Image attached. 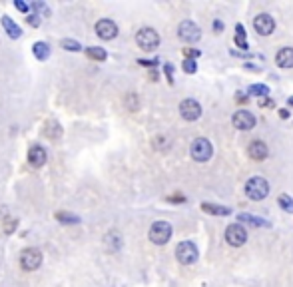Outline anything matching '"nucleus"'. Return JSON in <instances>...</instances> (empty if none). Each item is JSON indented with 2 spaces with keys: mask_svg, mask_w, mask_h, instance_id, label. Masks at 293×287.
<instances>
[{
  "mask_svg": "<svg viewBox=\"0 0 293 287\" xmlns=\"http://www.w3.org/2000/svg\"><path fill=\"white\" fill-rule=\"evenodd\" d=\"M245 194H247V198L253 200V202L265 200V198L269 196V183H267V179H263V177H259V175L249 177L247 183H245Z\"/></svg>",
  "mask_w": 293,
  "mask_h": 287,
  "instance_id": "nucleus-1",
  "label": "nucleus"
},
{
  "mask_svg": "<svg viewBox=\"0 0 293 287\" xmlns=\"http://www.w3.org/2000/svg\"><path fill=\"white\" fill-rule=\"evenodd\" d=\"M136 42L142 50L146 52H154L158 46H160V34L154 30V28H142L138 30L136 34Z\"/></svg>",
  "mask_w": 293,
  "mask_h": 287,
  "instance_id": "nucleus-2",
  "label": "nucleus"
},
{
  "mask_svg": "<svg viewBox=\"0 0 293 287\" xmlns=\"http://www.w3.org/2000/svg\"><path fill=\"white\" fill-rule=\"evenodd\" d=\"M189 154H191V158H193L196 162H208V160L212 158V154H214V148H212L210 140H206V138H196V140L191 142Z\"/></svg>",
  "mask_w": 293,
  "mask_h": 287,
  "instance_id": "nucleus-3",
  "label": "nucleus"
},
{
  "mask_svg": "<svg viewBox=\"0 0 293 287\" xmlns=\"http://www.w3.org/2000/svg\"><path fill=\"white\" fill-rule=\"evenodd\" d=\"M198 247L193 241H181L176 247V257L181 265H191L198 261Z\"/></svg>",
  "mask_w": 293,
  "mask_h": 287,
  "instance_id": "nucleus-4",
  "label": "nucleus"
},
{
  "mask_svg": "<svg viewBox=\"0 0 293 287\" xmlns=\"http://www.w3.org/2000/svg\"><path fill=\"white\" fill-rule=\"evenodd\" d=\"M150 241L156 243V245H164L170 241L172 237V226L168 222H154L152 228H150Z\"/></svg>",
  "mask_w": 293,
  "mask_h": 287,
  "instance_id": "nucleus-5",
  "label": "nucleus"
},
{
  "mask_svg": "<svg viewBox=\"0 0 293 287\" xmlns=\"http://www.w3.org/2000/svg\"><path fill=\"white\" fill-rule=\"evenodd\" d=\"M40 263H42V251L40 249H36V247L22 249V253H20V265H22L24 271H34V269L40 267Z\"/></svg>",
  "mask_w": 293,
  "mask_h": 287,
  "instance_id": "nucleus-6",
  "label": "nucleus"
},
{
  "mask_svg": "<svg viewBox=\"0 0 293 287\" xmlns=\"http://www.w3.org/2000/svg\"><path fill=\"white\" fill-rule=\"evenodd\" d=\"M177 36H179V40L191 44V42H198V40L202 38V30H200V26H198L196 22L183 20V22H179V26H177Z\"/></svg>",
  "mask_w": 293,
  "mask_h": 287,
  "instance_id": "nucleus-7",
  "label": "nucleus"
},
{
  "mask_svg": "<svg viewBox=\"0 0 293 287\" xmlns=\"http://www.w3.org/2000/svg\"><path fill=\"white\" fill-rule=\"evenodd\" d=\"M94 28H96V34H98L102 40H112V38H116L118 36L116 22L110 20V18H102V20H98Z\"/></svg>",
  "mask_w": 293,
  "mask_h": 287,
  "instance_id": "nucleus-8",
  "label": "nucleus"
},
{
  "mask_svg": "<svg viewBox=\"0 0 293 287\" xmlns=\"http://www.w3.org/2000/svg\"><path fill=\"white\" fill-rule=\"evenodd\" d=\"M179 114H181L183 120L193 122V120H198V118L202 116V106H200V102H198V100L187 98V100H183V102L179 104Z\"/></svg>",
  "mask_w": 293,
  "mask_h": 287,
  "instance_id": "nucleus-9",
  "label": "nucleus"
},
{
  "mask_svg": "<svg viewBox=\"0 0 293 287\" xmlns=\"http://www.w3.org/2000/svg\"><path fill=\"white\" fill-rule=\"evenodd\" d=\"M253 28H255V32L261 34V36H269V34L273 32V28H275V20H273L269 14H257V16L253 18Z\"/></svg>",
  "mask_w": 293,
  "mask_h": 287,
  "instance_id": "nucleus-10",
  "label": "nucleus"
},
{
  "mask_svg": "<svg viewBox=\"0 0 293 287\" xmlns=\"http://www.w3.org/2000/svg\"><path fill=\"white\" fill-rule=\"evenodd\" d=\"M226 239H228V243H230V245L239 247V245H243V243H245L247 233H245V230H243L239 224H232V226H228V230H226Z\"/></svg>",
  "mask_w": 293,
  "mask_h": 287,
  "instance_id": "nucleus-11",
  "label": "nucleus"
},
{
  "mask_svg": "<svg viewBox=\"0 0 293 287\" xmlns=\"http://www.w3.org/2000/svg\"><path fill=\"white\" fill-rule=\"evenodd\" d=\"M234 126L237 130H251L255 126V116L247 110H237L234 114Z\"/></svg>",
  "mask_w": 293,
  "mask_h": 287,
  "instance_id": "nucleus-12",
  "label": "nucleus"
},
{
  "mask_svg": "<svg viewBox=\"0 0 293 287\" xmlns=\"http://www.w3.org/2000/svg\"><path fill=\"white\" fill-rule=\"evenodd\" d=\"M247 154H249V158H251V160H255V162H263V160L267 158V154H269V148H267V144H265V142L255 140V142H251V144H249Z\"/></svg>",
  "mask_w": 293,
  "mask_h": 287,
  "instance_id": "nucleus-13",
  "label": "nucleus"
},
{
  "mask_svg": "<svg viewBox=\"0 0 293 287\" xmlns=\"http://www.w3.org/2000/svg\"><path fill=\"white\" fill-rule=\"evenodd\" d=\"M48 156H46V150L42 146H32L28 150V164L34 166V168H42L46 164Z\"/></svg>",
  "mask_w": 293,
  "mask_h": 287,
  "instance_id": "nucleus-14",
  "label": "nucleus"
},
{
  "mask_svg": "<svg viewBox=\"0 0 293 287\" xmlns=\"http://www.w3.org/2000/svg\"><path fill=\"white\" fill-rule=\"evenodd\" d=\"M275 64L279 68H293V48H281L275 56Z\"/></svg>",
  "mask_w": 293,
  "mask_h": 287,
  "instance_id": "nucleus-15",
  "label": "nucleus"
},
{
  "mask_svg": "<svg viewBox=\"0 0 293 287\" xmlns=\"http://www.w3.org/2000/svg\"><path fill=\"white\" fill-rule=\"evenodd\" d=\"M2 26H4V30L8 32V36L10 38H20V34H22V30H20V26L16 24V22H12V18H8V16H2Z\"/></svg>",
  "mask_w": 293,
  "mask_h": 287,
  "instance_id": "nucleus-16",
  "label": "nucleus"
},
{
  "mask_svg": "<svg viewBox=\"0 0 293 287\" xmlns=\"http://www.w3.org/2000/svg\"><path fill=\"white\" fill-rule=\"evenodd\" d=\"M202 210H204L206 214H212V216H230V214H232L230 208L214 206V204H202Z\"/></svg>",
  "mask_w": 293,
  "mask_h": 287,
  "instance_id": "nucleus-17",
  "label": "nucleus"
},
{
  "mask_svg": "<svg viewBox=\"0 0 293 287\" xmlns=\"http://www.w3.org/2000/svg\"><path fill=\"white\" fill-rule=\"evenodd\" d=\"M32 52H34V56L38 58V60H46V58L50 56V46L46 42H36L32 46Z\"/></svg>",
  "mask_w": 293,
  "mask_h": 287,
  "instance_id": "nucleus-18",
  "label": "nucleus"
},
{
  "mask_svg": "<svg viewBox=\"0 0 293 287\" xmlns=\"http://www.w3.org/2000/svg\"><path fill=\"white\" fill-rule=\"evenodd\" d=\"M44 134L50 138V140H56V138H60L62 136V128H60L58 122H46V130H44Z\"/></svg>",
  "mask_w": 293,
  "mask_h": 287,
  "instance_id": "nucleus-19",
  "label": "nucleus"
},
{
  "mask_svg": "<svg viewBox=\"0 0 293 287\" xmlns=\"http://www.w3.org/2000/svg\"><path fill=\"white\" fill-rule=\"evenodd\" d=\"M86 54L92 58V60H98V62H104V60L108 58L106 50L100 48V46H88V48H86Z\"/></svg>",
  "mask_w": 293,
  "mask_h": 287,
  "instance_id": "nucleus-20",
  "label": "nucleus"
},
{
  "mask_svg": "<svg viewBox=\"0 0 293 287\" xmlns=\"http://www.w3.org/2000/svg\"><path fill=\"white\" fill-rule=\"evenodd\" d=\"M239 222H247L249 226H255V228H267V226H269L265 220H259V218L249 216V214H241V216H239Z\"/></svg>",
  "mask_w": 293,
  "mask_h": 287,
  "instance_id": "nucleus-21",
  "label": "nucleus"
},
{
  "mask_svg": "<svg viewBox=\"0 0 293 287\" xmlns=\"http://www.w3.org/2000/svg\"><path fill=\"white\" fill-rule=\"evenodd\" d=\"M56 220L62 224H80V218L74 216V214H68V212H58L56 214Z\"/></svg>",
  "mask_w": 293,
  "mask_h": 287,
  "instance_id": "nucleus-22",
  "label": "nucleus"
},
{
  "mask_svg": "<svg viewBox=\"0 0 293 287\" xmlns=\"http://www.w3.org/2000/svg\"><path fill=\"white\" fill-rule=\"evenodd\" d=\"M235 30H237V34H235V44H237L241 50H247V42H245V32H243V26H241V24H237V26H235Z\"/></svg>",
  "mask_w": 293,
  "mask_h": 287,
  "instance_id": "nucleus-23",
  "label": "nucleus"
},
{
  "mask_svg": "<svg viewBox=\"0 0 293 287\" xmlns=\"http://www.w3.org/2000/svg\"><path fill=\"white\" fill-rule=\"evenodd\" d=\"M277 202H279V206H281L287 214H293V200L287 196V194H281V196L277 198Z\"/></svg>",
  "mask_w": 293,
  "mask_h": 287,
  "instance_id": "nucleus-24",
  "label": "nucleus"
},
{
  "mask_svg": "<svg viewBox=\"0 0 293 287\" xmlns=\"http://www.w3.org/2000/svg\"><path fill=\"white\" fill-rule=\"evenodd\" d=\"M60 44H62L64 50H70V52H80V50H82V46H80L76 40H70V38H64Z\"/></svg>",
  "mask_w": 293,
  "mask_h": 287,
  "instance_id": "nucleus-25",
  "label": "nucleus"
},
{
  "mask_svg": "<svg viewBox=\"0 0 293 287\" xmlns=\"http://www.w3.org/2000/svg\"><path fill=\"white\" fill-rule=\"evenodd\" d=\"M249 94L251 96H267L269 94V88L263 86V84H253V86H249Z\"/></svg>",
  "mask_w": 293,
  "mask_h": 287,
  "instance_id": "nucleus-26",
  "label": "nucleus"
},
{
  "mask_svg": "<svg viewBox=\"0 0 293 287\" xmlns=\"http://www.w3.org/2000/svg\"><path fill=\"white\" fill-rule=\"evenodd\" d=\"M126 106H128L130 112H138V108H140V100H138V96H136V94H128V98H126Z\"/></svg>",
  "mask_w": 293,
  "mask_h": 287,
  "instance_id": "nucleus-27",
  "label": "nucleus"
},
{
  "mask_svg": "<svg viewBox=\"0 0 293 287\" xmlns=\"http://www.w3.org/2000/svg\"><path fill=\"white\" fill-rule=\"evenodd\" d=\"M181 68H183V72H185V74H196V70H198L196 60H187V58L183 60V66H181Z\"/></svg>",
  "mask_w": 293,
  "mask_h": 287,
  "instance_id": "nucleus-28",
  "label": "nucleus"
},
{
  "mask_svg": "<svg viewBox=\"0 0 293 287\" xmlns=\"http://www.w3.org/2000/svg\"><path fill=\"white\" fill-rule=\"evenodd\" d=\"M202 54L200 50H193V48H183V56L187 58V60H193V58H198Z\"/></svg>",
  "mask_w": 293,
  "mask_h": 287,
  "instance_id": "nucleus-29",
  "label": "nucleus"
},
{
  "mask_svg": "<svg viewBox=\"0 0 293 287\" xmlns=\"http://www.w3.org/2000/svg\"><path fill=\"white\" fill-rule=\"evenodd\" d=\"M28 24H30V26H34V28H36V26H40V16H38L36 12H34V14H30V16H28Z\"/></svg>",
  "mask_w": 293,
  "mask_h": 287,
  "instance_id": "nucleus-30",
  "label": "nucleus"
},
{
  "mask_svg": "<svg viewBox=\"0 0 293 287\" xmlns=\"http://www.w3.org/2000/svg\"><path fill=\"white\" fill-rule=\"evenodd\" d=\"M14 6H16L20 12H28V4H26V2H22V0H16V2H14Z\"/></svg>",
  "mask_w": 293,
  "mask_h": 287,
  "instance_id": "nucleus-31",
  "label": "nucleus"
},
{
  "mask_svg": "<svg viewBox=\"0 0 293 287\" xmlns=\"http://www.w3.org/2000/svg\"><path fill=\"white\" fill-rule=\"evenodd\" d=\"M214 30L220 34V32L224 30V22H222V20H216V22H214Z\"/></svg>",
  "mask_w": 293,
  "mask_h": 287,
  "instance_id": "nucleus-32",
  "label": "nucleus"
},
{
  "mask_svg": "<svg viewBox=\"0 0 293 287\" xmlns=\"http://www.w3.org/2000/svg\"><path fill=\"white\" fill-rule=\"evenodd\" d=\"M14 228H16V222H8L4 230H6V233H12V231H14Z\"/></svg>",
  "mask_w": 293,
  "mask_h": 287,
  "instance_id": "nucleus-33",
  "label": "nucleus"
},
{
  "mask_svg": "<svg viewBox=\"0 0 293 287\" xmlns=\"http://www.w3.org/2000/svg\"><path fill=\"white\" fill-rule=\"evenodd\" d=\"M138 64H142V66H148V68H150V66H154L156 62H152V60H138Z\"/></svg>",
  "mask_w": 293,
  "mask_h": 287,
  "instance_id": "nucleus-34",
  "label": "nucleus"
},
{
  "mask_svg": "<svg viewBox=\"0 0 293 287\" xmlns=\"http://www.w3.org/2000/svg\"><path fill=\"white\" fill-rule=\"evenodd\" d=\"M172 72H174V68H172V64H166V74H168V78H170V82H172Z\"/></svg>",
  "mask_w": 293,
  "mask_h": 287,
  "instance_id": "nucleus-35",
  "label": "nucleus"
},
{
  "mask_svg": "<svg viewBox=\"0 0 293 287\" xmlns=\"http://www.w3.org/2000/svg\"><path fill=\"white\" fill-rule=\"evenodd\" d=\"M170 200H172V202H183V198H181V196H174V198H170Z\"/></svg>",
  "mask_w": 293,
  "mask_h": 287,
  "instance_id": "nucleus-36",
  "label": "nucleus"
},
{
  "mask_svg": "<svg viewBox=\"0 0 293 287\" xmlns=\"http://www.w3.org/2000/svg\"><path fill=\"white\" fill-rule=\"evenodd\" d=\"M279 116H281V118H289V112H287V110H281Z\"/></svg>",
  "mask_w": 293,
  "mask_h": 287,
  "instance_id": "nucleus-37",
  "label": "nucleus"
},
{
  "mask_svg": "<svg viewBox=\"0 0 293 287\" xmlns=\"http://www.w3.org/2000/svg\"><path fill=\"white\" fill-rule=\"evenodd\" d=\"M289 106H293V98H289Z\"/></svg>",
  "mask_w": 293,
  "mask_h": 287,
  "instance_id": "nucleus-38",
  "label": "nucleus"
}]
</instances>
